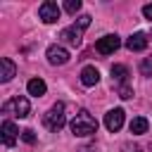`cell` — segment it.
I'll return each instance as SVG.
<instances>
[{
    "label": "cell",
    "mask_w": 152,
    "mask_h": 152,
    "mask_svg": "<svg viewBox=\"0 0 152 152\" xmlns=\"http://www.w3.org/2000/svg\"><path fill=\"white\" fill-rule=\"evenodd\" d=\"M95 131H97V121H95V116H93L90 112L81 109V112L71 119V133H74V135L88 138V135H93Z\"/></svg>",
    "instance_id": "6da1fadb"
},
{
    "label": "cell",
    "mask_w": 152,
    "mask_h": 152,
    "mask_svg": "<svg viewBox=\"0 0 152 152\" xmlns=\"http://www.w3.org/2000/svg\"><path fill=\"white\" fill-rule=\"evenodd\" d=\"M43 124L48 131H59L66 124V114H64V102H57L48 109V114L43 116Z\"/></svg>",
    "instance_id": "7a4b0ae2"
},
{
    "label": "cell",
    "mask_w": 152,
    "mask_h": 152,
    "mask_svg": "<svg viewBox=\"0 0 152 152\" xmlns=\"http://www.w3.org/2000/svg\"><path fill=\"white\" fill-rule=\"evenodd\" d=\"M28 112H31L28 100L21 97V95H17V97H12V100H7L2 104V114H12V116H19V119H26Z\"/></svg>",
    "instance_id": "3957f363"
},
{
    "label": "cell",
    "mask_w": 152,
    "mask_h": 152,
    "mask_svg": "<svg viewBox=\"0 0 152 152\" xmlns=\"http://www.w3.org/2000/svg\"><path fill=\"white\" fill-rule=\"evenodd\" d=\"M59 14H62V10H59V5L52 2V0H45V2L38 7V17H40L43 24H55V21L59 19Z\"/></svg>",
    "instance_id": "277c9868"
},
{
    "label": "cell",
    "mask_w": 152,
    "mask_h": 152,
    "mask_svg": "<svg viewBox=\"0 0 152 152\" xmlns=\"http://www.w3.org/2000/svg\"><path fill=\"white\" fill-rule=\"evenodd\" d=\"M119 45H121L119 36H116V33H107V36H102V38L95 43V50H97L100 55H112Z\"/></svg>",
    "instance_id": "5b68a950"
},
{
    "label": "cell",
    "mask_w": 152,
    "mask_h": 152,
    "mask_svg": "<svg viewBox=\"0 0 152 152\" xmlns=\"http://www.w3.org/2000/svg\"><path fill=\"white\" fill-rule=\"evenodd\" d=\"M121 126H124V109H121V107L109 109V112L104 114V128H107L109 133H116Z\"/></svg>",
    "instance_id": "8992f818"
},
{
    "label": "cell",
    "mask_w": 152,
    "mask_h": 152,
    "mask_svg": "<svg viewBox=\"0 0 152 152\" xmlns=\"http://www.w3.org/2000/svg\"><path fill=\"white\" fill-rule=\"evenodd\" d=\"M48 62L50 64H66L69 62V50L62 45H50L48 48Z\"/></svg>",
    "instance_id": "52a82bcc"
},
{
    "label": "cell",
    "mask_w": 152,
    "mask_h": 152,
    "mask_svg": "<svg viewBox=\"0 0 152 152\" xmlns=\"http://www.w3.org/2000/svg\"><path fill=\"white\" fill-rule=\"evenodd\" d=\"M81 33H83V28H78V26L74 24V26H69V28H62L59 38H62L64 43H69L71 48H78V45H81Z\"/></svg>",
    "instance_id": "ba28073f"
},
{
    "label": "cell",
    "mask_w": 152,
    "mask_h": 152,
    "mask_svg": "<svg viewBox=\"0 0 152 152\" xmlns=\"http://www.w3.org/2000/svg\"><path fill=\"white\" fill-rule=\"evenodd\" d=\"M126 48H128L131 52H142V50L147 48V33H142V31L131 33L128 40H126Z\"/></svg>",
    "instance_id": "9c48e42d"
},
{
    "label": "cell",
    "mask_w": 152,
    "mask_h": 152,
    "mask_svg": "<svg viewBox=\"0 0 152 152\" xmlns=\"http://www.w3.org/2000/svg\"><path fill=\"white\" fill-rule=\"evenodd\" d=\"M0 133H2V142H5L7 147H12V145L17 142V135H19V131H17V126H14L12 121H2V126H0Z\"/></svg>",
    "instance_id": "30bf717a"
},
{
    "label": "cell",
    "mask_w": 152,
    "mask_h": 152,
    "mask_svg": "<svg viewBox=\"0 0 152 152\" xmlns=\"http://www.w3.org/2000/svg\"><path fill=\"white\" fill-rule=\"evenodd\" d=\"M17 74V66H14V62L10 59V57H2L0 59V83H7V81H12V76Z\"/></svg>",
    "instance_id": "8fae6325"
},
{
    "label": "cell",
    "mask_w": 152,
    "mask_h": 152,
    "mask_svg": "<svg viewBox=\"0 0 152 152\" xmlns=\"http://www.w3.org/2000/svg\"><path fill=\"white\" fill-rule=\"evenodd\" d=\"M97 81H100V71L95 69V66H83L81 69V83L83 86H97Z\"/></svg>",
    "instance_id": "7c38bea8"
},
{
    "label": "cell",
    "mask_w": 152,
    "mask_h": 152,
    "mask_svg": "<svg viewBox=\"0 0 152 152\" xmlns=\"http://www.w3.org/2000/svg\"><path fill=\"white\" fill-rule=\"evenodd\" d=\"M26 90H28V95L40 97V95H45L48 86H45V81H43V78H31V81L26 83Z\"/></svg>",
    "instance_id": "4fadbf2b"
},
{
    "label": "cell",
    "mask_w": 152,
    "mask_h": 152,
    "mask_svg": "<svg viewBox=\"0 0 152 152\" xmlns=\"http://www.w3.org/2000/svg\"><path fill=\"white\" fill-rule=\"evenodd\" d=\"M131 133L133 135H142V133H147V128H150V124H147V119L145 116H135L133 121H131Z\"/></svg>",
    "instance_id": "5bb4252c"
},
{
    "label": "cell",
    "mask_w": 152,
    "mask_h": 152,
    "mask_svg": "<svg viewBox=\"0 0 152 152\" xmlns=\"http://www.w3.org/2000/svg\"><path fill=\"white\" fill-rule=\"evenodd\" d=\"M112 78H114L119 86H124V83L128 81V69H126L124 64H114V66H112Z\"/></svg>",
    "instance_id": "9a60e30c"
},
{
    "label": "cell",
    "mask_w": 152,
    "mask_h": 152,
    "mask_svg": "<svg viewBox=\"0 0 152 152\" xmlns=\"http://www.w3.org/2000/svg\"><path fill=\"white\" fill-rule=\"evenodd\" d=\"M78 10H81V0H66V2H64V12L76 14Z\"/></svg>",
    "instance_id": "2e32d148"
},
{
    "label": "cell",
    "mask_w": 152,
    "mask_h": 152,
    "mask_svg": "<svg viewBox=\"0 0 152 152\" xmlns=\"http://www.w3.org/2000/svg\"><path fill=\"white\" fill-rule=\"evenodd\" d=\"M140 71H142V76H152V55L140 62Z\"/></svg>",
    "instance_id": "e0dca14e"
},
{
    "label": "cell",
    "mask_w": 152,
    "mask_h": 152,
    "mask_svg": "<svg viewBox=\"0 0 152 152\" xmlns=\"http://www.w3.org/2000/svg\"><path fill=\"white\" fill-rule=\"evenodd\" d=\"M119 97H124V100H128V97H133V90H131V86H128V83H124V86H119Z\"/></svg>",
    "instance_id": "ac0fdd59"
},
{
    "label": "cell",
    "mask_w": 152,
    "mask_h": 152,
    "mask_svg": "<svg viewBox=\"0 0 152 152\" xmlns=\"http://www.w3.org/2000/svg\"><path fill=\"white\" fill-rule=\"evenodd\" d=\"M21 140H24V142H36V133H33L31 128L21 131Z\"/></svg>",
    "instance_id": "d6986e66"
},
{
    "label": "cell",
    "mask_w": 152,
    "mask_h": 152,
    "mask_svg": "<svg viewBox=\"0 0 152 152\" xmlns=\"http://www.w3.org/2000/svg\"><path fill=\"white\" fill-rule=\"evenodd\" d=\"M76 26H78V28H88V26H90V17H88V14H81Z\"/></svg>",
    "instance_id": "ffe728a7"
},
{
    "label": "cell",
    "mask_w": 152,
    "mask_h": 152,
    "mask_svg": "<svg viewBox=\"0 0 152 152\" xmlns=\"http://www.w3.org/2000/svg\"><path fill=\"white\" fill-rule=\"evenodd\" d=\"M142 14H145V19H150V21H152V2H147V5L142 7Z\"/></svg>",
    "instance_id": "44dd1931"
},
{
    "label": "cell",
    "mask_w": 152,
    "mask_h": 152,
    "mask_svg": "<svg viewBox=\"0 0 152 152\" xmlns=\"http://www.w3.org/2000/svg\"><path fill=\"white\" fill-rule=\"evenodd\" d=\"M124 152H142V150H140V147H126Z\"/></svg>",
    "instance_id": "7402d4cb"
}]
</instances>
